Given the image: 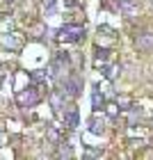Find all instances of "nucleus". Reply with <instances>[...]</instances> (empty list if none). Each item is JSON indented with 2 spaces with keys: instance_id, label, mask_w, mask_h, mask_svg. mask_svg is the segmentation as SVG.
<instances>
[{
  "instance_id": "f257e3e1",
  "label": "nucleus",
  "mask_w": 153,
  "mask_h": 160,
  "mask_svg": "<svg viewBox=\"0 0 153 160\" xmlns=\"http://www.w3.org/2000/svg\"><path fill=\"white\" fill-rule=\"evenodd\" d=\"M18 103L23 105V108H32V105H37L39 103V98H41V94L37 92V87H30V89H25V92H21L18 94Z\"/></svg>"
},
{
  "instance_id": "f03ea898",
  "label": "nucleus",
  "mask_w": 153,
  "mask_h": 160,
  "mask_svg": "<svg viewBox=\"0 0 153 160\" xmlns=\"http://www.w3.org/2000/svg\"><path fill=\"white\" fill-rule=\"evenodd\" d=\"M82 34H85V30L80 25H64L62 30L57 32V37H60L62 41H78Z\"/></svg>"
},
{
  "instance_id": "7ed1b4c3",
  "label": "nucleus",
  "mask_w": 153,
  "mask_h": 160,
  "mask_svg": "<svg viewBox=\"0 0 153 160\" xmlns=\"http://www.w3.org/2000/svg\"><path fill=\"white\" fill-rule=\"evenodd\" d=\"M80 89H82V82H80L78 76H71V78L64 80V92H67V96H73L76 98L80 94Z\"/></svg>"
},
{
  "instance_id": "20e7f679",
  "label": "nucleus",
  "mask_w": 153,
  "mask_h": 160,
  "mask_svg": "<svg viewBox=\"0 0 153 160\" xmlns=\"http://www.w3.org/2000/svg\"><path fill=\"white\" fill-rule=\"evenodd\" d=\"M62 117H64V123H67L69 128H76V126H78V110H76L73 105H67V108H64Z\"/></svg>"
},
{
  "instance_id": "39448f33",
  "label": "nucleus",
  "mask_w": 153,
  "mask_h": 160,
  "mask_svg": "<svg viewBox=\"0 0 153 160\" xmlns=\"http://www.w3.org/2000/svg\"><path fill=\"white\" fill-rule=\"evenodd\" d=\"M137 48L144 50V53H151V50H153V34L151 32L140 34V37H137Z\"/></svg>"
},
{
  "instance_id": "423d86ee",
  "label": "nucleus",
  "mask_w": 153,
  "mask_h": 160,
  "mask_svg": "<svg viewBox=\"0 0 153 160\" xmlns=\"http://www.w3.org/2000/svg\"><path fill=\"white\" fill-rule=\"evenodd\" d=\"M119 9L126 14V16H135L137 14V5L133 0H119Z\"/></svg>"
},
{
  "instance_id": "0eeeda50",
  "label": "nucleus",
  "mask_w": 153,
  "mask_h": 160,
  "mask_svg": "<svg viewBox=\"0 0 153 160\" xmlns=\"http://www.w3.org/2000/svg\"><path fill=\"white\" fill-rule=\"evenodd\" d=\"M64 98H67V92H64V89H62V92H53V94H50V101H53V108H55V110H62V108H64V105H62V101H64Z\"/></svg>"
},
{
  "instance_id": "6e6552de",
  "label": "nucleus",
  "mask_w": 153,
  "mask_h": 160,
  "mask_svg": "<svg viewBox=\"0 0 153 160\" xmlns=\"http://www.w3.org/2000/svg\"><path fill=\"white\" fill-rule=\"evenodd\" d=\"M89 130H91V133H101V130H103V121H98L96 117H94L89 121Z\"/></svg>"
},
{
  "instance_id": "1a4fd4ad",
  "label": "nucleus",
  "mask_w": 153,
  "mask_h": 160,
  "mask_svg": "<svg viewBox=\"0 0 153 160\" xmlns=\"http://www.w3.org/2000/svg\"><path fill=\"white\" fill-rule=\"evenodd\" d=\"M60 156H62V158H71V156H73V151L69 149L67 142H60Z\"/></svg>"
},
{
  "instance_id": "9d476101",
  "label": "nucleus",
  "mask_w": 153,
  "mask_h": 160,
  "mask_svg": "<svg viewBox=\"0 0 153 160\" xmlns=\"http://www.w3.org/2000/svg\"><path fill=\"white\" fill-rule=\"evenodd\" d=\"M5 46H9V48H18V46H21V39H18V37H7V39H5Z\"/></svg>"
},
{
  "instance_id": "9b49d317",
  "label": "nucleus",
  "mask_w": 153,
  "mask_h": 160,
  "mask_svg": "<svg viewBox=\"0 0 153 160\" xmlns=\"http://www.w3.org/2000/svg\"><path fill=\"white\" fill-rule=\"evenodd\" d=\"M101 105H103V96H101L98 89H96V92H94V108H96V110H101Z\"/></svg>"
},
{
  "instance_id": "f8f14e48",
  "label": "nucleus",
  "mask_w": 153,
  "mask_h": 160,
  "mask_svg": "<svg viewBox=\"0 0 153 160\" xmlns=\"http://www.w3.org/2000/svg\"><path fill=\"white\" fill-rule=\"evenodd\" d=\"M43 78H46V76H43V73H32V80H34V82H41V80Z\"/></svg>"
},
{
  "instance_id": "ddd939ff",
  "label": "nucleus",
  "mask_w": 153,
  "mask_h": 160,
  "mask_svg": "<svg viewBox=\"0 0 153 160\" xmlns=\"http://www.w3.org/2000/svg\"><path fill=\"white\" fill-rule=\"evenodd\" d=\"M107 112H110V117H116V108L114 105H110V110H107Z\"/></svg>"
},
{
  "instance_id": "4468645a",
  "label": "nucleus",
  "mask_w": 153,
  "mask_h": 160,
  "mask_svg": "<svg viewBox=\"0 0 153 160\" xmlns=\"http://www.w3.org/2000/svg\"><path fill=\"white\" fill-rule=\"evenodd\" d=\"M0 144H2V130H0Z\"/></svg>"
}]
</instances>
